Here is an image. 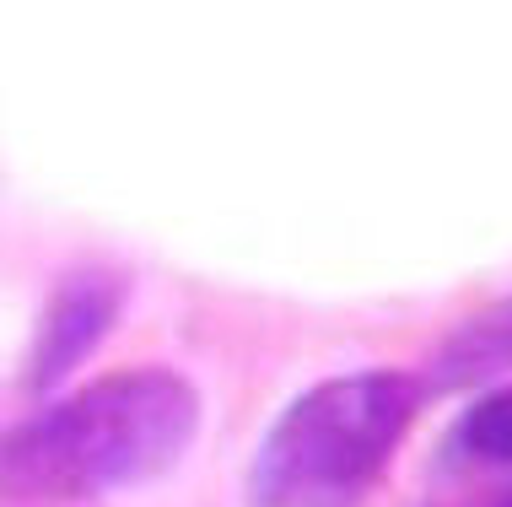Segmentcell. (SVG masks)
<instances>
[{
	"label": "cell",
	"mask_w": 512,
	"mask_h": 507,
	"mask_svg": "<svg viewBox=\"0 0 512 507\" xmlns=\"http://www.w3.org/2000/svg\"><path fill=\"white\" fill-rule=\"evenodd\" d=\"M124 303H130V276L124 270H103V265L71 270L49 292L44 313H38V335H33V351H27V389L33 394L60 389L114 335Z\"/></svg>",
	"instance_id": "3957f363"
},
{
	"label": "cell",
	"mask_w": 512,
	"mask_h": 507,
	"mask_svg": "<svg viewBox=\"0 0 512 507\" xmlns=\"http://www.w3.org/2000/svg\"><path fill=\"white\" fill-rule=\"evenodd\" d=\"M415 373L367 367L302 389L248 459V507H356L389 475L421 416Z\"/></svg>",
	"instance_id": "7a4b0ae2"
},
{
	"label": "cell",
	"mask_w": 512,
	"mask_h": 507,
	"mask_svg": "<svg viewBox=\"0 0 512 507\" xmlns=\"http://www.w3.org/2000/svg\"><path fill=\"white\" fill-rule=\"evenodd\" d=\"M512 373V297H496L491 308H475L437 340L426 356V373L415 378L421 394H464V389H496V378Z\"/></svg>",
	"instance_id": "277c9868"
},
{
	"label": "cell",
	"mask_w": 512,
	"mask_h": 507,
	"mask_svg": "<svg viewBox=\"0 0 512 507\" xmlns=\"http://www.w3.org/2000/svg\"><path fill=\"white\" fill-rule=\"evenodd\" d=\"M200 389L173 367H119L0 432V497L87 502L151 486L200 437Z\"/></svg>",
	"instance_id": "6da1fadb"
},
{
	"label": "cell",
	"mask_w": 512,
	"mask_h": 507,
	"mask_svg": "<svg viewBox=\"0 0 512 507\" xmlns=\"http://www.w3.org/2000/svg\"><path fill=\"white\" fill-rule=\"evenodd\" d=\"M442 448L469 470H512V383H496L475 405H464Z\"/></svg>",
	"instance_id": "5b68a950"
},
{
	"label": "cell",
	"mask_w": 512,
	"mask_h": 507,
	"mask_svg": "<svg viewBox=\"0 0 512 507\" xmlns=\"http://www.w3.org/2000/svg\"><path fill=\"white\" fill-rule=\"evenodd\" d=\"M507 507H512V497H507Z\"/></svg>",
	"instance_id": "8992f818"
}]
</instances>
